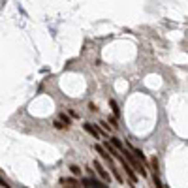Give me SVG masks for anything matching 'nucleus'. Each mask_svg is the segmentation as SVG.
<instances>
[{"label":"nucleus","instance_id":"nucleus-18","mask_svg":"<svg viewBox=\"0 0 188 188\" xmlns=\"http://www.w3.org/2000/svg\"><path fill=\"white\" fill-rule=\"evenodd\" d=\"M55 126H57V128H59V130H62V128H66V126H64V124H62V122H60V120H55Z\"/></svg>","mask_w":188,"mask_h":188},{"label":"nucleus","instance_id":"nucleus-4","mask_svg":"<svg viewBox=\"0 0 188 188\" xmlns=\"http://www.w3.org/2000/svg\"><path fill=\"white\" fill-rule=\"evenodd\" d=\"M83 128H85V130H87V132H88V134H90L92 137H96V139H98V137L102 135V132L98 130V126H96V124H90V122H85V124H83Z\"/></svg>","mask_w":188,"mask_h":188},{"label":"nucleus","instance_id":"nucleus-20","mask_svg":"<svg viewBox=\"0 0 188 188\" xmlns=\"http://www.w3.org/2000/svg\"><path fill=\"white\" fill-rule=\"evenodd\" d=\"M167 188H169V186H167Z\"/></svg>","mask_w":188,"mask_h":188},{"label":"nucleus","instance_id":"nucleus-13","mask_svg":"<svg viewBox=\"0 0 188 188\" xmlns=\"http://www.w3.org/2000/svg\"><path fill=\"white\" fill-rule=\"evenodd\" d=\"M70 171H72V175H81V169H79V166H70Z\"/></svg>","mask_w":188,"mask_h":188},{"label":"nucleus","instance_id":"nucleus-8","mask_svg":"<svg viewBox=\"0 0 188 188\" xmlns=\"http://www.w3.org/2000/svg\"><path fill=\"white\" fill-rule=\"evenodd\" d=\"M109 141H111V145H113V147H115V149H117V151H120V153H122V154H124V153H126V151H124V145H122V141H120V139H119V137H111V139H109Z\"/></svg>","mask_w":188,"mask_h":188},{"label":"nucleus","instance_id":"nucleus-11","mask_svg":"<svg viewBox=\"0 0 188 188\" xmlns=\"http://www.w3.org/2000/svg\"><path fill=\"white\" fill-rule=\"evenodd\" d=\"M109 106H111V109H113V115H115V117H120V109H119L117 102H115V100H109Z\"/></svg>","mask_w":188,"mask_h":188},{"label":"nucleus","instance_id":"nucleus-16","mask_svg":"<svg viewBox=\"0 0 188 188\" xmlns=\"http://www.w3.org/2000/svg\"><path fill=\"white\" fill-rule=\"evenodd\" d=\"M135 156H137V158H139L141 162H145V154L141 153V151H135Z\"/></svg>","mask_w":188,"mask_h":188},{"label":"nucleus","instance_id":"nucleus-15","mask_svg":"<svg viewBox=\"0 0 188 188\" xmlns=\"http://www.w3.org/2000/svg\"><path fill=\"white\" fill-rule=\"evenodd\" d=\"M153 181H154V186H156V188H164V186H162V182H160V179H158V175H154V173H153Z\"/></svg>","mask_w":188,"mask_h":188},{"label":"nucleus","instance_id":"nucleus-7","mask_svg":"<svg viewBox=\"0 0 188 188\" xmlns=\"http://www.w3.org/2000/svg\"><path fill=\"white\" fill-rule=\"evenodd\" d=\"M60 184H62L64 188H79V182H77L75 179H62Z\"/></svg>","mask_w":188,"mask_h":188},{"label":"nucleus","instance_id":"nucleus-5","mask_svg":"<svg viewBox=\"0 0 188 188\" xmlns=\"http://www.w3.org/2000/svg\"><path fill=\"white\" fill-rule=\"evenodd\" d=\"M83 184H85L87 188H107L104 182H100V181H96V179H85Z\"/></svg>","mask_w":188,"mask_h":188},{"label":"nucleus","instance_id":"nucleus-10","mask_svg":"<svg viewBox=\"0 0 188 188\" xmlns=\"http://www.w3.org/2000/svg\"><path fill=\"white\" fill-rule=\"evenodd\" d=\"M109 169H111V171H113V177H115V179H117V181H119V182H120V184H122V182H124V179H122V175H120V171H119V169H117V167H113V164H111V166H109Z\"/></svg>","mask_w":188,"mask_h":188},{"label":"nucleus","instance_id":"nucleus-12","mask_svg":"<svg viewBox=\"0 0 188 188\" xmlns=\"http://www.w3.org/2000/svg\"><path fill=\"white\" fill-rule=\"evenodd\" d=\"M59 120H60V122H62V124H64V126H66V128H68V126H70V119H68V117H66V115H64V113H60V117H59Z\"/></svg>","mask_w":188,"mask_h":188},{"label":"nucleus","instance_id":"nucleus-9","mask_svg":"<svg viewBox=\"0 0 188 188\" xmlns=\"http://www.w3.org/2000/svg\"><path fill=\"white\" fill-rule=\"evenodd\" d=\"M104 149H106V151H107L109 154H113V156H119V158H122L120 154H117V149H115V147L111 145V141H109V139H107V141H106V143H104Z\"/></svg>","mask_w":188,"mask_h":188},{"label":"nucleus","instance_id":"nucleus-3","mask_svg":"<svg viewBox=\"0 0 188 188\" xmlns=\"http://www.w3.org/2000/svg\"><path fill=\"white\" fill-rule=\"evenodd\" d=\"M94 169H96V173L104 179V182H111V177H109V173L102 167V164L98 162V160H94Z\"/></svg>","mask_w":188,"mask_h":188},{"label":"nucleus","instance_id":"nucleus-19","mask_svg":"<svg viewBox=\"0 0 188 188\" xmlns=\"http://www.w3.org/2000/svg\"><path fill=\"white\" fill-rule=\"evenodd\" d=\"M0 184H2V188H10V184L4 181V177H2V181H0Z\"/></svg>","mask_w":188,"mask_h":188},{"label":"nucleus","instance_id":"nucleus-6","mask_svg":"<svg viewBox=\"0 0 188 188\" xmlns=\"http://www.w3.org/2000/svg\"><path fill=\"white\" fill-rule=\"evenodd\" d=\"M94 149H96V153H98V154H100V156H102L104 160H107V162H109V166L113 164V158H111V154H109V153H107V151H106V149H104L102 145H96Z\"/></svg>","mask_w":188,"mask_h":188},{"label":"nucleus","instance_id":"nucleus-17","mask_svg":"<svg viewBox=\"0 0 188 188\" xmlns=\"http://www.w3.org/2000/svg\"><path fill=\"white\" fill-rule=\"evenodd\" d=\"M100 124H102V128H104V130H106V132H109V130H111V128H113V126H109V124H107V122H104V120H102V122H100Z\"/></svg>","mask_w":188,"mask_h":188},{"label":"nucleus","instance_id":"nucleus-2","mask_svg":"<svg viewBox=\"0 0 188 188\" xmlns=\"http://www.w3.org/2000/svg\"><path fill=\"white\" fill-rule=\"evenodd\" d=\"M120 162H122V167H124L126 175L130 177V182H132V186H135V182H137V177H135V173H134V167H132L128 162H124V158H120Z\"/></svg>","mask_w":188,"mask_h":188},{"label":"nucleus","instance_id":"nucleus-1","mask_svg":"<svg viewBox=\"0 0 188 188\" xmlns=\"http://www.w3.org/2000/svg\"><path fill=\"white\" fill-rule=\"evenodd\" d=\"M124 156L128 158V162H130V166H132V167H134L135 171H139V175H147V169L143 167V164H139V160H137V158H135L134 154H130V153L126 151V153H124Z\"/></svg>","mask_w":188,"mask_h":188},{"label":"nucleus","instance_id":"nucleus-14","mask_svg":"<svg viewBox=\"0 0 188 188\" xmlns=\"http://www.w3.org/2000/svg\"><path fill=\"white\" fill-rule=\"evenodd\" d=\"M151 167H153V171H154V175H156V171H158V160H156V158L151 160Z\"/></svg>","mask_w":188,"mask_h":188}]
</instances>
